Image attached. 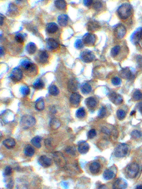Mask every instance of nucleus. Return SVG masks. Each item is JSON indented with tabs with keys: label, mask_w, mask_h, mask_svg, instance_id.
I'll list each match as a JSON object with an SVG mask.
<instances>
[{
	"label": "nucleus",
	"mask_w": 142,
	"mask_h": 189,
	"mask_svg": "<svg viewBox=\"0 0 142 189\" xmlns=\"http://www.w3.org/2000/svg\"><path fill=\"white\" fill-rule=\"evenodd\" d=\"M142 38V28H139L137 29L131 36V40L134 45H137V44L140 42Z\"/></svg>",
	"instance_id": "nucleus-8"
},
{
	"label": "nucleus",
	"mask_w": 142,
	"mask_h": 189,
	"mask_svg": "<svg viewBox=\"0 0 142 189\" xmlns=\"http://www.w3.org/2000/svg\"><path fill=\"white\" fill-rule=\"evenodd\" d=\"M33 87L35 89L37 90H40V89H42L44 87V83L43 82V80H41V79H38V80L35 82L33 85Z\"/></svg>",
	"instance_id": "nucleus-37"
},
{
	"label": "nucleus",
	"mask_w": 142,
	"mask_h": 189,
	"mask_svg": "<svg viewBox=\"0 0 142 189\" xmlns=\"http://www.w3.org/2000/svg\"><path fill=\"white\" fill-rule=\"evenodd\" d=\"M58 30V26L54 22H51L47 24L46 32L48 34H53V33L57 32Z\"/></svg>",
	"instance_id": "nucleus-25"
},
{
	"label": "nucleus",
	"mask_w": 142,
	"mask_h": 189,
	"mask_svg": "<svg viewBox=\"0 0 142 189\" xmlns=\"http://www.w3.org/2000/svg\"><path fill=\"white\" fill-rule=\"evenodd\" d=\"M81 90H82V92L84 93V94H88V93H90L92 90L91 85L88 83H85V84L82 86Z\"/></svg>",
	"instance_id": "nucleus-36"
},
{
	"label": "nucleus",
	"mask_w": 142,
	"mask_h": 189,
	"mask_svg": "<svg viewBox=\"0 0 142 189\" xmlns=\"http://www.w3.org/2000/svg\"><path fill=\"white\" fill-rule=\"evenodd\" d=\"M2 144L7 149H12L15 147L16 141L13 138H9L3 141Z\"/></svg>",
	"instance_id": "nucleus-22"
},
{
	"label": "nucleus",
	"mask_w": 142,
	"mask_h": 189,
	"mask_svg": "<svg viewBox=\"0 0 142 189\" xmlns=\"http://www.w3.org/2000/svg\"><path fill=\"white\" fill-rule=\"evenodd\" d=\"M138 108H139V111L142 113V102H140V103L139 104Z\"/></svg>",
	"instance_id": "nucleus-56"
},
{
	"label": "nucleus",
	"mask_w": 142,
	"mask_h": 189,
	"mask_svg": "<svg viewBox=\"0 0 142 189\" xmlns=\"http://www.w3.org/2000/svg\"><path fill=\"white\" fill-rule=\"evenodd\" d=\"M12 173V169L10 166H7V167L4 169V176H10Z\"/></svg>",
	"instance_id": "nucleus-51"
},
{
	"label": "nucleus",
	"mask_w": 142,
	"mask_h": 189,
	"mask_svg": "<svg viewBox=\"0 0 142 189\" xmlns=\"http://www.w3.org/2000/svg\"><path fill=\"white\" fill-rule=\"evenodd\" d=\"M120 75L122 78L127 79V80H131V79H132L133 77H134L131 71H130L129 68H123V69L121 71Z\"/></svg>",
	"instance_id": "nucleus-17"
},
{
	"label": "nucleus",
	"mask_w": 142,
	"mask_h": 189,
	"mask_svg": "<svg viewBox=\"0 0 142 189\" xmlns=\"http://www.w3.org/2000/svg\"><path fill=\"white\" fill-rule=\"evenodd\" d=\"M136 189H142V185H138Z\"/></svg>",
	"instance_id": "nucleus-59"
},
{
	"label": "nucleus",
	"mask_w": 142,
	"mask_h": 189,
	"mask_svg": "<svg viewBox=\"0 0 142 189\" xmlns=\"http://www.w3.org/2000/svg\"><path fill=\"white\" fill-rule=\"evenodd\" d=\"M49 93L51 95H53V96H56L59 94V90L56 85H52L49 87Z\"/></svg>",
	"instance_id": "nucleus-38"
},
{
	"label": "nucleus",
	"mask_w": 142,
	"mask_h": 189,
	"mask_svg": "<svg viewBox=\"0 0 142 189\" xmlns=\"http://www.w3.org/2000/svg\"><path fill=\"white\" fill-rule=\"evenodd\" d=\"M66 151L71 155H75V149L73 147H68L66 149Z\"/></svg>",
	"instance_id": "nucleus-47"
},
{
	"label": "nucleus",
	"mask_w": 142,
	"mask_h": 189,
	"mask_svg": "<svg viewBox=\"0 0 142 189\" xmlns=\"http://www.w3.org/2000/svg\"><path fill=\"white\" fill-rule=\"evenodd\" d=\"M132 98L133 100H134L136 101L141 100L142 99V92L139 90H136L133 93Z\"/></svg>",
	"instance_id": "nucleus-35"
},
{
	"label": "nucleus",
	"mask_w": 142,
	"mask_h": 189,
	"mask_svg": "<svg viewBox=\"0 0 142 189\" xmlns=\"http://www.w3.org/2000/svg\"><path fill=\"white\" fill-rule=\"evenodd\" d=\"M41 137L36 136V137H33V139L31 140V144L33 147L39 149V148H41Z\"/></svg>",
	"instance_id": "nucleus-31"
},
{
	"label": "nucleus",
	"mask_w": 142,
	"mask_h": 189,
	"mask_svg": "<svg viewBox=\"0 0 142 189\" xmlns=\"http://www.w3.org/2000/svg\"><path fill=\"white\" fill-rule=\"evenodd\" d=\"M127 187V183L122 178H117L115 180L112 185L113 189H125Z\"/></svg>",
	"instance_id": "nucleus-9"
},
{
	"label": "nucleus",
	"mask_w": 142,
	"mask_h": 189,
	"mask_svg": "<svg viewBox=\"0 0 142 189\" xmlns=\"http://www.w3.org/2000/svg\"><path fill=\"white\" fill-rule=\"evenodd\" d=\"M126 115H127V113L123 110L119 109L117 112V117L119 120H123L125 118Z\"/></svg>",
	"instance_id": "nucleus-40"
},
{
	"label": "nucleus",
	"mask_w": 142,
	"mask_h": 189,
	"mask_svg": "<svg viewBox=\"0 0 142 189\" xmlns=\"http://www.w3.org/2000/svg\"><path fill=\"white\" fill-rule=\"evenodd\" d=\"M3 120L5 122V123L10 122L13 121L14 120V113L10 110H7L4 112L2 114Z\"/></svg>",
	"instance_id": "nucleus-16"
},
{
	"label": "nucleus",
	"mask_w": 142,
	"mask_h": 189,
	"mask_svg": "<svg viewBox=\"0 0 142 189\" xmlns=\"http://www.w3.org/2000/svg\"><path fill=\"white\" fill-rule=\"evenodd\" d=\"M129 147L126 144H119L115 148V155L118 158H122L126 157L128 154Z\"/></svg>",
	"instance_id": "nucleus-4"
},
{
	"label": "nucleus",
	"mask_w": 142,
	"mask_h": 189,
	"mask_svg": "<svg viewBox=\"0 0 142 189\" xmlns=\"http://www.w3.org/2000/svg\"><path fill=\"white\" fill-rule=\"evenodd\" d=\"M38 61L41 63H46L48 59V54L46 50H41L38 53Z\"/></svg>",
	"instance_id": "nucleus-24"
},
{
	"label": "nucleus",
	"mask_w": 142,
	"mask_h": 189,
	"mask_svg": "<svg viewBox=\"0 0 142 189\" xmlns=\"http://www.w3.org/2000/svg\"><path fill=\"white\" fill-rule=\"evenodd\" d=\"M36 119L31 115L22 116L20 121V125L23 129H28L35 125Z\"/></svg>",
	"instance_id": "nucleus-3"
},
{
	"label": "nucleus",
	"mask_w": 142,
	"mask_h": 189,
	"mask_svg": "<svg viewBox=\"0 0 142 189\" xmlns=\"http://www.w3.org/2000/svg\"><path fill=\"white\" fill-rule=\"evenodd\" d=\"M9 11L10 13H11V14H15V13H17V11H18L17 7H16L14 4H10L9 7Z\"/></svg>",
	"instance_id": "nucleus-44"
},
{
	"label": "nucleus",
	"mask_w": 142,
	"mask_h": 189,
	"mask_svg": "<svg viewBox=\"0 0 142 189\" xmlns=\"http://www.w3.org/2000/svg\"><path fill=\"white\" fill-rule=\"evenodd\" d=\"M86 105L90 110H93L96 108L97 105V101L95 98L90 97L86 100Z\"/></svg>",
	"instance_id": "nucleus-21"
},
{
	"label": "nucleus",
	"mask_w": 142,
	"mask_h": 189,
	"mask_svg": "<svg viewBox=\"0 0 142 189\" xmlns=\"http://www.w3.org/2000/svg\"><path fill=\"white\" fill-rule=\"evenodd\" d=\"M92 3H93L92 0H85V1H83V4L88 7H90Z\"/></svg>",
	"instance_id": "nucleus-53"
},
{
	"label": "nucleus",
	"mask_w": 142,
	"mask_h": 189,
	"mask_svg": "<svg viewBox=\"0 0 142 189\" xmlns=\"http://www.w3.org/2000/svg\"><path fill=\"white\" fill-rule=\"evenodd\" d=\"M68 22V16L66 14H61L58 17V24L60 25V26H66Z\"/></svg>",
	"instance_id": "nucleus-26"
},
{
	"label": "nucleus",
	"mask_w": 142,
	"mask_h": 189,
	"mask_svg": "<svg viewBox=\"0 0 142 189\" xmlns=\"http://www.w3.org/2000/svg\"><path fill=\"white\" fill-rule=\"evenodd\" d=\"M127 34V29L123 24H119L115 29V34L118 38H124Z\"/></svg>",
	"instance_id": "nucleus-13"
},
{
	"label": "nucleus",
	"mask_w": 142,
	"mask_h": 189,
	"mask_svg": "<svg viewBox=\"0 0 142 189\" xmlns=\"http://www.w3.org/2000/svg\"><path fill=\"white\" fill-rule=\"evenodd\" d=\"M33 63H31V62L29 61H28V60H24V61H23L21 63V65H22V67H23V68H24V69L26 70V71H27L28 70H29V68H30L31 67L32 65H33Z\"/></svg>",
	"instance_id": "nucleus-42"
},
{
	"label": "nucleus",
	"mask_w": 142,
	"mask_h": 189,
	"mask_svg": "<svg viewBox=\"0 0 142 189\" xmlns=\"http://www.w3.org/2000/svg\"><path fill=\"white\" fill-rule=\"evenodd\" d=\"M61 125L60 121L57 118H53L50 122V126L53 129H57Z\"/></svg>",
	"instance_id": "nucleus-32"
},
{
	"label": "nucleus",
	"mask_w": 142,
	"mask_h": 189,
	"mask_svg": "<svg viewBox=\"0 0 142 189\" xmlns=\"http://www.w3.org/2000/svg\"><path fill=\"white\" fill-rule=\"evenodd\" d=\"M3 22H4V16L1 14V26H2Z\"/></svg>",
	"instance_id": "nucleus-57"
},
{
	"label": "nucleus",
	"mask_w": 142,
	"mask_h": 189,
	"mask_svg": "<svg viewBox=\"0 0 142 189\" xmlns=\"http://www.w3.org/2000/svg\"><path fill=\"white\" fill-rule=\"evenodd\" d=\"M22 77H23V73H22V71H21V69H19V68H16L13 69L11 74H10V78L11 79L12 81L15 82V83L20 81L22 79Z\"/></svg>",
	"instance_id": "nucleus-5"
},
{
	"label": "nucleus",
	"mask_w": 142,
	"mask_h": 189,
	"mask_svg": "<svg viewBox=\"0 0 142 189\" xmlns=\"http://www.w3.org/2000/svg\"><path fill=\"white\" fill-rule=\"evenodd\" d=\"M105 115H106V108H104V107H102L100 112H99V114H98L99 118H103V117H104V116Z\"/></svg>",
	"instance_id": "nucleus-48"
},
{
	"label": "nucleus",
	"mask_w": 142,
	"mask_h": 189,
	"mask_svg": "<svg viewBox=\"0 0 142 189\" xmlns=\"http://www.w3.org/2000/svg\"><path fill=\"white\" fill-rule=\"evenodd\" d=\"M121 83H122V80L119 77H115L112 79V83L114 85L118 86L121 84Z\"/></svg>",
	"instance_id": "nucleus-46"
},
{
	"label": "nucleus",
	"mask_w": 142,
	"mask_h": 189,
	"mask_svg": "<svg viewBox=\"0 0 142 189\" xmlns=\"http://www.w3.org/2000/svg\"><path fill=\"white\" fill-rule=\"evenodd\" d=\"M101 169V165L100 163L97 161L92 162L91 164L90 165V171L92 174H96L98 173Z\"/></svg>",
	"instance_id": "nucleus-20"
},
{
	"label": "nucleus",
	"mask_w": 142,
	"mask_h": 189,
	"mask_svg": "<svg viewBox=\"0 0 142 189\" xmlns=\"http://www.w3.org/2000/svg\"><path fill=\"white\" fill-rule=\"evenodd\" d=\"M35 108L38 111H42L44 109V100L42 98H39L36 102Z\"/></svg>",
	"instance_id": "nucleus-33"
},
{
	"label": "nucleus",
	"mask_w": 142,
	"mask_h": 189,
	"mask_svg": "<svg viewBox=\"0 0 142 189\" xmlns=\"http://www.w3.org/2000/svg\"><path fill=\"white\" fill-rule=\"evenodd\" d=\"M54 3L55 6L58 9H64L66 7V5H67L66 1H64V0H56V1H54Z\"/></svg>",
	"instance_id": "nucleus-34"
},
{
	"label": "nucleus",
	"mask_w": 142,
	"mask_h": 189,
	"mask_svg": "<svg viewBox=\"0 0 142 189\" xmlns=\"http://www.w3.org/2000/svg\"><path fill=\"white\" fill-rule=\"evenodd\" d=\"M121 50V47L119 46H115V47H113L111 50V56H112L113 58L116 57L118 55V53L120 52Z\"/></svg>",
	"instance_id": "nucleus-39"
},
{
	"label": "nucleus",
	"mask_w": 142,
	"mask_h": 189,
	"mask_svg": "<svg viewBox=\"0 0 142 189\" xmlns=\"http://www.w3.org/2000/svg\"><path fill=\"white\" fill-rule=\"evenodd\" d=\"M20 91L23 95H27L30 93V89L28 86H23V87H21Z\"/></svg>",
	"instance_id": "nucleus-43"
},
{
	"label": "nucleus",
	"mask_w": 142,
	"mask_h": 189,
	"mask_svg": "<svg viewBox=\"0 0 142 189\" xmlns=\"http://www.w3.org/2000/svg\"><path fill=\"white\" fill-rule=\"evenodd\" d=\"M109 100L115 105H120L123 102V98L115 92H111L109 95Z\"/></svg>",
	"instance_id": "nucleus-7"
},
{
	"label": "nucleus",
	"mask_w": 142,
	"mask_h": 189,
	"mask_svg": "<svg viewBox=\"0 0 142 189\" xmlns=\"http://www.w3.org/2000/svg\"><path fill=\"white\" fill-rule=\"evenodd\" d=\"M4 55V48L2 46H1V56H2Z\"/></svg>",
	"instance_id": "nucleus-58"
},
{
	"label": "nucleus",
	"mask_w": 142,
	"mask_h": 189,
	"mask_svg": "<svg viewBox=\"0 0 142 189\" xmlns=\"http://www.w3.org/2000/svg\"><path fill=\"white\" fill-rule=\"evenodd\" d=\"M45 145L46 146V147H48V146H51V139L50 138H48V139H46L45 140Z\"/></svg>",
	"instance_id": "nucleus-54"
},
{
	"label": "nucleus",
	"mask_w": 142,
	"mask_h": 189,
	"mask_svg": "<svg viewBox=\"0 0 142 189\" xmlns=\"http://www.w3.org/2000/svg\"><path fill=\"white\" fill-rule=\"evenodd\" d=\"M24 154L25 155L29 157H33V154H35V150L34 149H33V147H32L30 145L26 146L24 149Z\"/></svg>",
	"instance_id": "nucleus-29"
},
{
	"label": "nucleus",
	"mask_w": 142,
	"mask_h": 189,
	"mask_svg": "<svg viewBox=\"0 0 142 189\" xmlns=\"http://www.w3.org/2000/svg\"><path fill=\"white\" fill-rule=\"evenodd\" d=\"M75 48L78 49H80L83 47V41L80 39H78L75 41Z\"/></svg>",
	"instance_id": "nucleus-49"
},
{
	"label": "nucleus",
	"mask_w": 142,
	"mask_h": 189,
	"mask_svg": "<svg viewBox=\"0 0 142 189\" xmlns=\"http://www.w3.org/2000/svg\"><path fill=\"white\" fill-rule=\"evenodd\" d=\"M26 50L29 54H33V53H35L36 51V46L34 43H29V44L26 46Z\"/></svg>",
	"instance_id": "nucleus-30"
},
{
	"label": "nucleus",
	"mask_w": 142,
	"mask_h": 189,
	"mask_svg": "<svg viewBox=\"0 0 142 189\" xmlns=\"http://www.w3.org/2000/svg\"><path fill=\"white\" fill-rule=\"evenodd\" d=\"M96 135H97V132H96V130L94 129H90V130L88 132V137L90 139L94 138Z\"/></svg>",
	"instance_id": "nucleus-45"
},
{
	"label": "nucleus",
	"mask_w": 142,
	"mask_h": 189,
	"mask_svg": "<svg viewBox=\"0 0 142 189\" xmlns=\"http://www.w3.org/2000/svg\"><path fill=\"white\" fill-rule=\"evenodd\" d=\"M53 157L55 158V161H56V163H57L59 166H63V163H65V159L64 156L61 154L60 152H56L55 153Z\"/></svg>",
	"instance_id": "nucleus-19"
},
{
	"label": "nucleus",
	"mask_w": 142,
	"mask_h": 189,
	"mask_svg": "<svg viewBox=\"0 0 142 189\" xmlns=\"http://www.w3.org/2000/svg\"><path fill=\"white\" fill-rule=\"evenodd\" d=\"M78 89V82L75 79H70L68 82V90L70 93H76Z\"/></svg>",
	"instance_id": "nucleus-12"
},
{
	"label": "nucleus",
	"mask_w": 142,
	"mask_h": 189,
	"mask_svg": "<svg viewBox=\"0 0 142 189\" xmlns=\"http://www.w3.org/2000/svg\"><path fill=\"white\" fill-rule=\"evenodd\" d=\"M132 13V7L128 3L122 4L117 9V14L119 17L122 20H126L129 17Z\"/></svg>",
	"instance_id": "nucleus-1"
},
{
	"label": "nucleus",
	"mask_w": 142,
	"mask_h": 189,
	"mask_svg": "<svg viewBox=\"0 0 142 189\" xmlns=\"http://www.w3.org/2000/svg\"><path fill=\"white\" fill-rule=\"evenodd\" d=\"M38 163L39 164L41 165V166L44 168H47L49 167V166H51L52 164V161L50 158H48V157L45 155H43L41 157H40L39 159H38Z\"/></svg>",
	"instance_id": "nucleus-10"
},
{
	"label": "nucleus",
	"mask_w": 142,
	"mask_h": 189,
	"mask_svg": "<svg viewBox=\"0 0 142 189\" xmlns=\"http://www.w3.org/2000/svg\"><path fill=\"white\" fill-rule=\"evenodd\" d=\"M81 95L78 93H74L70 96V102L73 106H78L80 103Z\"/></svg>",
	"instance_id": "nucleus-14"
},
{
	"label": "nucleus",
	"mask_w": 142,
	"mask_h": 189,
	"mask_svg": "<svg viewBox=\"0 0 142 189\" xmlns=\"http://www.w3.org/2000/svg\"><path fill=\"white\" fill-rule=\"evenodd\" d=\"M103 177L105 180H110L115 178V174L111 169H106L103 174Z\"/></svg>",
	"instance_id": "nucleus-27"
},
{
	"label": "nucleus",
	"mask_w": 142,
	"mask_h": 189,
	"mask_svg": "<svg viewBox=\"0 0 142 189\" xmlns=\"http://www.w3.org/2000/svg\"><path fill=\"white\" fill-rule=\"evenodd\" d=\"M89 149H90V146L86 142H81L78 144V150L81 154H85L88 153Z\"/></svg>",
	"instance_id": "nucleus-15"
},
{
	"label": "nucleus",
	"mask_w": 142,
	"mask_h": 189,
	"mask_svg": "<svg viewBox=\"0 0 142 189\" xmlns=\"http://www.w3.org/2000/svg\"><path fill=\"white\" fill-rule=\"evenodd\" d=\"M83 41L86 45L88 46H93L95 44L96 37L94 34H87L84 36Z\"/></svg>",
	"instance_id": "nucleus-11"
},
{
	"label": "nucleus",
	"mask_w": 142,
	"mask_h": 189,
	"mask_svg": "<svg viewBox=\"0 0 142 189\" xmlns=\"http://www.w3.org/2000/svg\"><path fill=\"white\" fill-rule=\"evenodd\" d=\"M85 114H86V112H85V109L83 108H79L76 112V117L78 118H82L85 117Z\"/></svg>",
	"instance_id": "nucleus-41"
},
{
	"label": "nucleus",
	"mask_w": 142,
	"mask_h": 189,
	"mask_svg": "<svg viewBox=\"0 0 142 189\" xmlns=\"http://www.w3.org/2000/svg\"><path fill=\"white\" fill-rule=\"evenodd\" d=\"M46 45L48 48L51 50H56L59 47V44L53 38H48L46 40Z\"/></svg>",
	"instance_id": "nucleus-18"
},
{
	"label": "nucleus",
	"mask_w": 142,
	"mask_h": 189,
	"mask_svg": "<svg viewBox=\"0 0 142 189\" xmlns=\"http://www.w3.org/2000/svg\"><path fill=\"white\" fill-rule=\"evenodd\" d=\"M15 40L18 43H23V41H24V38H23L22 34H18L15 36Z\"/></svg>",
	"instance_id": "nucleus-50"
},
{
	"label": "nucleus",
	"mask_w": 142,
	"mask_h": 189,
	"mask_svg": "<svg viewBox=\"0 0 142 189\" xmlns=\"http://www.w3.org/2000/svg\"><path fill=\"white\" fill-rule=\"evenodd\" d=\"M100 28V24L95 21H92L88 24V29L91 32H96Z\"/></svg>",
	"instance_id": "nucleus-23"
},
{
	"label": "nucleus",
	"mask_w": 142,
	"mask_h": 189,
	"mask_svg": "<svg viewBox=\"0 0 142 189\" xmlns=\"http://www.w3.org/2000/svg\"><path fill=\"white\" fill-rule=\"evenodd\" d=\"M14 186V182H13L12 180H10V181H9V183L7 184V188L9 189H11Z\"/></svg>",
	"instance_id": "nucleus-52"
},
{
	"label": "nucleus",
	"mask_w": 142,
	"mask_h": 189,
	"mask_svg": "<svg viewBox=\"0 0 142 189\" xmlns=\"http://www.w3.org/2000/svg\"><path fill=\"white\" fill-rule=\"evenodd\" d=\"M140 166L137 163H131L126 168V175L128 178H134L139 173Z\"/></svg>",
	"instance_id": "nucleus-2"
},
{
	"label": "nucleus",
	"mask_w": 142,
	"mask_h": 189,
	"mask_svg": "<svg viewBox=\"0 0 142 189\" xmlns=\"http://www.w3.org/2000/svg\"><path fill=\"white\" fill-rule=\"evenodd\" d=\"M80 58L85 63H91L94 60L95 56L90 50H84L81 53Z\"/></svg>",
	"instance_id": "nucleus-6"
},
{
	"label": "nucleus",
	"mask_w": 142,
	"mask_h": 189,
	"mask_svg": "<svg viewBox=\"0 0 142 189\" xmlns=\"http://www.w3.org/2000/svg\"><path fill=\"white\" fill-rule=\"evenodd\" d=\"M135 113H136V111H135V110L132 111V112H131V114H130V115H131V116H132L133 114H135Z\"/></svg>",
	"instance_id": "nucleus-60"
},
{
	"label": "nucleus",
	"mask_w": 142,
	"mask_h": 189,
	"mask_svg": "<svg viewBox=\"0 0 142 189\" xmlns=\"http://www.w3.org/2000/svg\"><path fill=\"white\" fill-rule=\"evenodd\" d=\"M131 137L133 139H134V140L142 141V132L139 130L132 131L131 133Z\"/></svg>",
	"instance_id": "nucleus-28"
},
{
	"label": "nucleus",
	"mask_w": 142,
	"mask_h": 189,
	"mask_svg": "<svg viewBox=\"0 0 142 189\" xmlns=\"http://www.w3.org/2000/svg\"><path fill=\"white\" fill-rule=\"evenodd\" d=\"M97 189H107V188L105 185H100V186L97 188Z\"/></svg>",
	"instance_id": "nucleus-55"
}]
</instances>
